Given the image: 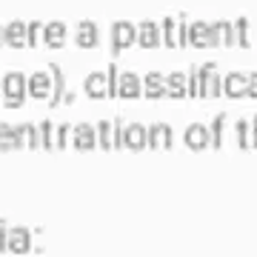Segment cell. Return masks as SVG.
I'll use <instances>...</instances> for the list:
<instances>
[{"instance_id":"obj_4","label":"cell","mask_w":257,"mask_h":257,"mask_svg":"<svg viewBox=\"0 0 257 257\" xmlns=\"http://www.w3.org/2000/svg\"><path fill=\"white\" fill-rule=\"evenodd\" d=\"M189 46H194V49L217 46V43H214V26H211V23H203V20L192 23V26H189Z\"/></svg>"},{"instance_id":"obj_30","label":"cell","mask_w":257,"mask_h":257,"mask_svg":"<svg viewBox=\"0 0 257 257\" xmlns=\"http://www.w3.org/2000/svg\"><path fill=\"white\" fill-rule=\"evenodd\" d=\"M234 35H237V46L240 49L251 46V37H248V20L246 18H240L237 23H234Z\"/></svg>"},{"instance_id":"obj_19","label":"cell","mask_w":257,"mask_h":257,"mask_svg":"<svg viewBox=\"0 0 257 257\" xmlns=\"http://www.w3.org/2000/svg\"><path fill=\"white\" fill-rule=\"evenodd\" d=\"M126 149H132V152H143V149H149V128H143L140 123L126 126Z\"/></svg>"},{"instance_id":"obj_32","label":"cell","mask_w":257,"mask_h":257,"mask_svg":"<svg viewBox=\"0 0 257 257\" xmlns=\"http://www.w3.org/2000/svg\"><path fill=\"white\" fill-rule=\"evenodd\" d=\"M189 97H203V72L194 69L189 74Z\"/></svg>"},{"instance_id":"obj_36","label":"cell","mask_w":257,"mask_h":257,"mask_svg":"<svg viewBox=\"0 0 257 257\" xmlns=\"http://www.w3.org/2000/svg\"><path fill=\"white\" fill-rule=\"evenodd\" d=\"M74 103V92H69V89H66V94H63V103H60V106H72Z\"/></svg>"},{"instance_id":"obj_33","label":"cell","mask_w":257,"mask_h":257,"mask_svg":"<svg viewBox=\"0 0 257 257\" xmlns=\"http://www.w3.org/2000/svg\"><path fill=\"white\" fill-rule=\"evenodd\" d=\"M43 29H46V23H29V49L32 46H40L43 43Z\"/></svg>"},{"instance_id":"obj_17","label":"cell","mask_w":257,"mask_h":257,"mask_svg":"<svg viewBox=\"0 0 257 257\" xmlns=\"http://www.w3.org/2000/svg\"><path fill=\"white\" fill-rule=\"evenodd\" d=\"M143 94H146L149 100H160V97H166V74L149 72L146 77H143Z\"/></svg>"},{"instance_id":"obj_1","label":"cell","mask_w":257,"mask_h":257,"mask_svg":"<svg viewBox=\"0 0 257 257\" xmlns=\"http://www.w3.org/2000/svg\"><path fill=\"white\" fill-rule=\"evenodd\" d=\"M29 94V77L23 72H9L3 77V106L6 109H20Z\"/></svg>"},{"instance_id":"obj_13","label":"cell","mask_w":257,"mask_h":257,"mask_svg":"<svg viewBox=\"0 0 257 257\" xmlns=\"http://www.w3.org/2000/svg\"><path fill=\"white\" fill-rule=\"evenodd\" d=\"M160 40H163V32H160L157 23L143 20V23L138 26V43L143 49H157V46H160Z\"/></svg>"},{"instance_id":"obj_3","label":"cell","mask_w":257,"mask_h":257,"mask_svg":"<svg viewBox=\"0 0 257 257\" xmlns=\"http://www.w3.org/2000/svg\"><path fill=\"white\" fill-rule=\"evenodd\" d=\"M135 43H138V26L135 23H128V20L111 23V49H114V55L128 46H135Z\"/></svg>"},{"instance_id":"obj_28","label":"cell","mask_w":257,"mask_h":257,"mask_svg":"<svg viewBox=\"0 0 257 257\" xmlns=\"http://www.w3.org/2000/svg\"><path fill=\"white\" fill-rule=\"evenodd\" d=\"M37 135H40V149H46V152L55 149V128H52V120H43V123L37 126Z\"/></svg>"},{"instance_id":"obj_10","label":"cell","mask_w":257,"mask_h":257,"mask_svg":"<svg viewBox=\"0 0 257 257\" xmlns=\"http://www.w3.org/2000/svg\"><path fill=\"white\" fill-rule=\"evenodd\" d=\"M140 94H143V80H140L135 72H126L120 74V83H117V97L123 100H138Z\"/></svg>"},{"instance_id":"obj_15","label":"cell","mask_w":257,"mask_h":257,"mask_svg":"<svg viewBox=\"0 0 257 257\" xmlns=\"http://www.w3.org/2000/svg\"><path fill=\"white\" fill-rule=\"evenodd\" d=\"M6 251L12 254H29L32 251V234L29 229H9V243H6Z\"/></svg>"},{"instance_id":"obj_8","label":"cell","mask_w":257,"mask_h":257,"mask_svg":"<svg viewBox=\"0 0 257 257\" xmlns=\"http://www.w3.org/2000/svg\"><path fill=\"white\" fill-rule=\"evenodd\" d=\"M186 146L192 149V152H203L206 146H211V138H209V126H203V123H192V126H186Z\"/></svg>"},{"instance_id":"obj_38","label":"cell","mask_w":257,"mask_h":257,"mask_svg":"<svg viewBox=\"0 0 257 257\" xmlns=\"http://www.w3.org/2000/svg\"><path fill=\"white\" fill-rule=\"evenodd\" d=\"M0 46H6V40H3V23H0Z\"/></svg>"},{"instance_id":"obj_27","label":"cell","mask_w":257,"mask_h":257,"mask_svg":"<svg viewBox=\"0 0 257 257\" xmlns=\"http://www.w3.org/2000/svg\"><path fill=\"white\" fill-rule=\"evenodd\" d=\"M18 135H20V140H23V146L40 149V135H37V126H32V123H23V126H18Z\"/></svg>"},{"instance_id":"obj_39","label":"cell","mask_w":257,"mask_h":257,"mask_svg":"<svg viewBox=\"0 0 257 257\" xmlns=\"http://www.w3.org/2000/svg\"><path fill=\"white\" fill-rule=\"evenodd\" d=\"M0 97H3V77H0Z\"/></svg>"},{"instance_id":"obj_7","label":"cell","mask_w":257,"mask_h":257,"mask_svg":"<svg viewBox=\"0 0 257 257\" xmlns=\"http://www.w3.org/2000/svg\"><path fill=\"white\" fill-rule=\"evenodd\" d=\"M72 143L77 152H92L97 146V128L89 126V123H80V126L72 128Z\"/></svg>"},{"instance_id":"obj_6","label":"cell","mask_w":257,"mask_h":257,"mask_svg":"<svg viewBox=\"0 0 257 257\" xmlns=\"http://www.w3.org/2000/svg\"><path fill=\"white\" fill-rule=\"evenodd\" d=\"M3 40H6V46H12V49H26L29 46V23H23V20L6 23V26H3Z\"/></svg>"},{"instance_id":"obj_22","label":"cell","mask_w":257,"mask_h":257,"mask_svg":"<svg viewBox=\"0 0 257 257\" xmlns=\"http://www.w3.org/2000/svg\"><path fill=\"white\" fill-rule=\"evenodd\" d=\"M43 43L52 49H60L66 43V23H60V20H52V23H46V29H43Z\"/></svg>"},{"instance_id":"obj_29","label":"cell","mask_w":257,"mask_h":257,"mask_svg":"<svg viewBox=\"0 0 257 257\" xmlns=\"http://www.w3.org/2000/svg\"><path fill=\"white\" fill-rule=\"evenodd\" d=\"M114 123V132H111V149L114 152H120V149H126V123L123 120H111Z\"/></svg>"},{"instance_id":"obj_11","label":"cell","mask_w":257,"mask_h":257,"mask_svg":"<svg viewBox=\"0 0 257 257\" xmlns=\"http://www.w3.org/2000/svg\"><path fill=\"white\" fill-rule=\"evenodd\" d=\"M83 89H86V94H89L92 100L109 97V77H106V72H92L86 77V83H83Z\"/></svg>"},{"instance_id":"obj_18","label":"cell","mask_w":257,"mask_h":257,"mask_svg":"<svg viewBox=\"0 0 257 257\" xmlns=\"http://www.w3.org/2000/svg\"><path fill=\"white\" fill-rule=\"evenodd\" d=\"M214 26V43L223 49H234L237 46V35H234V23L229 20H217V23H211Z\"/></svg>"},{"instance_id":"obj_14","label":"cell","mask_w":257,"mask_h":257,"mask_svg":"<svg viewBox=\"0 0 257 257\" xmlns=\"http://www.w3.org/2000/svg\"><path fill=\"white\" fill-rule=\"evenodd\" d=\"M166 94L172 97V100H183L189 97V74L183 72H172L166 77Z\"/></svg>"},{"instance_id":"obj_25","label":"cell","mask_w":257,"mask_h":257,"mask_svg":"<svg viewBox=\"0 0 257 257\" xmlns=\"http://www.w3.org/2000/svg\"><path fill=\"white\" fill-rule=\"evenodd\" d=\"M226 123H229V114H226V111H220L217 117L211 120V128H209L211 149H220L223 146V132H226Z\"/></svg>"},{"instance_id":"obj_2","label":"cell","mask_w":257,"mask_h":257,"mask_svg":"<svg viewBox=\"0 0 257 257\" xmlns=\"http://www.w3.org/2000/svg\"><path fill=\"white\" fill-rule=\"evenodd\" d=\"M160 32H163V43L169 49L189 46V23H186L183 15H180V18H166L163 26H160Z\"/></svg>"},{"instance_id":"obj_31","label":"cell","mask_w":257,"mask_h":257,"mask_svg":"<svg viewBox=\"0 0 257 257\" xmlns=\"http://www.w3.org/2000/svg\"><path fill=\"white\" fill-rule=\"evenodd\" d=\"M69 143H72V126L63 123V126L55 128V149H66Z\"/></svg>"},{"instance_id":"obj_16","label":"cell","mask_w":257,"mask_h":257,"mask_svg":"<svg viewBox=\"0 0 257 257\" xmlns=\"http://www.w3.org/2000/svg\"><path fill=\"white\" fill-rule=\"evenodd\" d=\"M29 94L35 100H49V94H52V74H46V72L32 74L29 77Z\"/></svg>"},{"instance_id":"obj_37","label":"cell","mask_w":257,"mask_h":257,"mask_svg":"<svg viewBox=\"0 0 257 257\" xmlns=\"http://www.w3.org/2000/svg\"><path fill=\"white\" fill-rule=\"evenodd\" d=\"M251 132H254V149H257V117L251 120Z\"/></svg>"},{"instance_id":"obj_12","label":"cell","mask_w":257,"mask_h":257,"mask_svg":"<svg viewBox=\"0 0 257 257\" xmlns=\"http://www.w3.org/2000/svg\"><path fill=\"white\" fill-rule=\"evenodd\" d=\"M74 40H77V46H80V49H94L97 43H100L97 23H92V20H83L80 26L74 29Z\"/></svg>"},{"instance_id":"obj_35","label":"cell","mask_w":257,"mask_h":257,"mask_svg":"<svg viewBox=\"0 0 257 257\" xmlns=\"http://www.w3.org/2000/svg\"><path fill=\"white\" fill-rule=\"evenodd\" d=\"M248 97H254L257 100V72L248 74Z\"/></svg>"},{"instance_id":"obj_24","label":"cell","mask_w":257,"mask_h":257,"mask_svg":"<svg viewBox=\"0 0 257 257\" xmlns=\"http://www.w3.org/2000/svg\"><path fill=\"white\" fill-rule=\"evenodd\" d=\"M234 135H237L240 149H254V132H251V120H237L234 123Z\"/></svg>"},{"instance_id":"obj_26","label":"cell","mask_w":257,"mask_h":257,"mask_svg":"<svg viewBox=\"0 0 257 257\" xmlns=\"http://www.w3.org/2000/svg\"><path fill=\"white\" fill-rule=\"evenodd\" d=\"M111 132H114V123L111 120H100L97 123V146L106 149V152H114L111 149Z\"/></svg>"},{"instance_id":"obj_34","label":"cell","mask_w":257,"mask_h":257,"mask_svg":"<svg viewBox=\"0 0 257 257\" xmlns=\"http://www.w3.org/2000/svg\"><path fill=\"white\" fill-rule=\"evenodd\" d=\"M6 243H9V229H6V223H0V254L6 251Z\"/></svg>"},{"instance_id":"obj_5","label":"cell","mask_w":257,"mask_h":257,"mask_svg":"<svg viewBox=\"0 0 257 257\" xmlns=\"http://www.w3.org/2000/svg\"><path fill=\"white\" fill-rule=\"evenodd\" d=\"M223 94L231 97V100H240V97H248V74L243 72H231L223 77Z\"/></svg>"},{"instance_id":"obj_21","label":"cell","mask_w":257,"mask_h":257,"mask_svg":"<svg viewBox=\"0 0 257 257\" xmlns=\"http://www.w3.org/2000/svg\"><path fill=\"white\" fill-rule=\"evenodd\" d=\"M63 94H66V77H63V69L60 66H52V94H49V106L57 109L63 103Z\"/></svg>"},{"instance_id":"obj_20","label":"cell","mask_w":257,"mask_h":257,"mask_svg":"<svg viewBox=\"0 0 257 257\" xmlns=\"http://www.w3.org/2000/svg\"><path fill=\"white\" fill-rule=\"evenodd\" d=\"M149 149H172V126L155 123L149 128Z\"/></svg>"},{"instance_id":"obj_23","label":"cell","mask_w":257,"mask_h":257,"mask_svg":"<svg viewBox=\"0 0 257 257\" xmlns=\"http://www.w3.org/2000/svg\"><path fill=\"white\" fill-rule=\"evenodd\" d=\"M15 149H23V140H20V135H18V126L0 123V152H15Z\"/></svg>"},{"instance_id":"obj_9","label":"cell","mask_w":257,"mask_h":257,"mask_svg":"<svg viewBox=\"0 0 257 257\" xmlns=\"http://www.w3.org/2000/svg\"><path fill=\"white\" fill-rule=\"evenodd\" d=\"M214 69H217L214 63L200 66V72H203V97H220L223 94V77L214 72Z\"/></svg>"}]
</instances>
